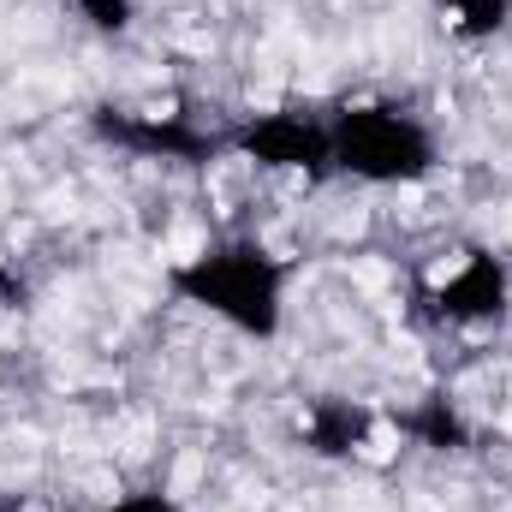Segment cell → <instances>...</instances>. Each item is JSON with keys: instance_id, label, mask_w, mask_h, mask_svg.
<instances>
[{"instance_id": "6da1fadb", "label": "cell", "mask_w": 512, "mask_h": 512, "mask_svg": "<svg viewBox=\"0 0 512 512\" xmlns=\"http://www.w3.org/2000/svg\"><path fill=\"white\" fill-rule=\"evenodd\" d=\"M167 286L245 340H274L286 328V262L262 239H221L185 256L167 268Z\"/></svg>"}, {"instance_id": "7a4b0ae2", "label": "cell", "mask_w": 512, "mask_h": 512, "mask_svg": "<svg viewBox=\"0 0 512 512\" xmlns=\"http://www.w3.org/2000/svg\"><path fill=\"white\" fill-rule=\"evenodd\" d=\"M328 131L334 173H352L358 185H423L441 167V137L393 102H352L328 120Z\"/></svg>"}, {"instance_id": "3957f363", "label": "cell", "mask_w": 512, "mask_h": 512, "mask_svg": "<svg viewBox=\"0 0 512 512\" xmlns=\"http://www.w3.org/2000/svg\"><path fill=\"white\" fill-rule=\"evenodd\" d=\"M227 143H233L245 161L268 167V173H328V167H334V131H328V120H316V114H304V108L251 114Z\"/></svg>"}, {"instance_id": "277c9868", "label": "cell", "mask_w": 512, "mask_h": 512, "mask_svg": "<svg viewBox=\"0 0 512 512\" xmlns=\"http://www.w3.org/2000/svg\"><path fill=\"white\" fill-rule=\"evenodd\" d=\"M96 137H108L114 149H131L143 161H179V167H203L215 155V137L191 126L185 114H126V108H96L90 114Z\"/></svg>"}, {"instance_id": "5b68a950", "label": "cell", "mask_w": 512, "mask_h": 512, "mask_svg": "<svg viewBox=\"0 0 512 512\" xmlns=\"http://www.w3.org/2000/svg\"><path fill=\"white\" fill-rule=\"evenodd\" d=\"M429 310H435V322H453V328L501 322L512 310V268L495 251H471L447 280H435Z\"/></svg>"}, {"instance_id": "8992f818", "label": "cell", "mask_w": 512, "mask_h": 512, "mask_svg": "<svg viewBox=\"0 0 512 512\" xmlns=\"http://www.w3.org/2000/svg\"><path fill=\"white\" fill-rule=\"evenodd\" d=\"M370 429H376V411L364 399H340V393L310 399V411L298 423V435H304V447L316 459H352L370 441Z\"/></svg>"}, {"instance_id": "52a82bcc", "label": "cell", "mask_w": 512, "mask_h": 512, "mask_svg": "<svg viewBox=\"0 0 512 512\" xmlns=\"http://www.w3.org/2000/svg\"><path fill=\"white\" fill-rule=\"evenodd\" d=\"M399 429H405L417 447H429V453H465V447H471V423H465L459 405L441 399V393H429L423 405L399 411Z\"/></svg>"}, {"instance_id": "ba28073f", "label": "cell", "mask_w": 512, "mask_h": 512, "mask_svg": "<svg viewBox=\"0 0 512 512\" xmlns=\"http://www.w3.org/2000/svg\"><path fill=\"white\" fill-rule=\"evenodd\" d=\"M441 12L459 42H495L512 24V0H441Z\"/></svg>"}, {"instance_id": "9c48e42d", "label": "cell", "mask_w": 512, "mask_h": 512, "mask_svg": "<svg viewBox=\"0 0 512 512\" xmlns=\"http://www.w3.org/2000/svg\"><path fill=\"white\" fill-rule=\"evenodd\" d=\"M78 6V18L90 24V30H102V36H126L131 18H137V0H72Z\"/></svg>"}, {"instance_id": "30bf717a", "label": "cell", "mask_w": 512, "mask_h": 512, "mask_svg": "<svg viewBox=\"0 0 512 512\" xmlns=\"http://www.w3.org/2000/svg\"><path fill=\"white\" fill-rule=\"evenodd\" d=\"M102 512H185L173 495H161V489H143V495H126V501H114V507Z\"/></svg>"}, {"instance_id": "8fae6325", "label": "cell", "mask_w": 512, "mask_h": 512, "mask_svg": "<svg viewBox=\"0 0 512 512\" xmlns=\"http://www.w3.org/2000/svg\"><path fill=\"white\" fill-rule=\"evenodd\" d=\"M6 298H18V280H12V274H0V304H6Z\"/></svg>"}]
</instances>
